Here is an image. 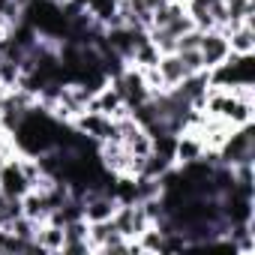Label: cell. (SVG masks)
<instances>
[{"label":"cell","instance_id":"6da1fadb","mask_svg":"<svg viewBox=\"0 0 255 255\" xmlns=\"http://www.w3.org/2000/svg\"><path fill=\"white\" fill-rule=\"evenodd\" d=\"M198 51H201L204 69H213V66H219V63L228 57V39H225L219 30H207V33L201 36V45H198Z\"/></svg>","mask_w":255,"mask_h":255},{"label":"cell","instance_id":"7a4b0ae2","mask_svg":"<svg viewBox=\"0 0 255 255\" xmlns=\"http://www.w3.org/2000/svg\"><path fill=\"white\" fill-rule=\"evenodd\" d=\"M27 189H30V183L24 180V174L18 168V159L6 162L3 171H0V192H3L6 198H21Z\"/></svg>","mask_w":255,"mask_h":255},{"label":"cell","instance_id":"3957f363","mask_svg":"<svg viewBox=\"0 0 255 255\" xmlns=\"http://www.w3.org/2000/svg\"><path fill=\"white\" fill-rule=\"evenodd\" d=\"M63 240H66L63 225H51V222L36 225L33 243H36V249H39V252H60V249H63Z\"/></svg>","mask_w":255,"mask_h":255},{"label":"cell","instance_id":"277c9868","mask_svg":"<svg viewBox=\"0 0 255 255\" xmlns=\"http://www.w3.org/2000/svg\"><path fill=\"white\" fill-rule=\"evenodd\" d=\"M156 69H159V75H162V81H165V87L171 90V87H177L183 78H189V72H186V66H183V60H180V54H162L159 57V63H156Z\"/></svg>","mask_w":255,"mask_h":255},{"label":"cell","instance_id":"5b68a950","mask_svg":"<svg viewBox=\"0 0 255 255\" xmlns=\"http://www.w3.org/2000/svg\"><path fill=\"white\" fill-rule=\"evenodd\" d=\"M228 39V51H234V54H252L255 51V27L252 24H240L231 36H225Z\"/></svg>","mask_w":255,"mask_h":255},{"label":"cell","instance_id":"8992f818","mask_svg":"<svg viewBox=\"0 0 255 255\" xmlns=\"http://www.w3.org/2000/svg\"><path fill=\"white\" fill-rule=\"evenodd\" d=\"M165 30L171 33V36H183V33H189V30H195V21L183 12V15H177V18H171L168 24H165Z\"/></svg>","mask_w":255,"mask_h":255},{"label":"cell","instance_id":"52a82bcc","mask_svg":"<svg viewBox=\"0 0 255 255\" xmlns=\"http://www.w3.org/2000/svg\"><path fill=\"white\" fill-rule=\"evenodd\" d=\"M177 54H180V60H183V66H186L189 75L204 72V60H201V51H198V48H195V51H177Z\"/></svg>","mask_w":255,"mask_h":255},{"label":"cell","instance_id":"ba28073f","mask_svg":"<svg viewBox=\"0 0 255 255\" xmlns=\"http://www.w3.org/2000/svg\"><path fill=\"white\" fill-rule=\"evenodd\" d=\"M201 30L195 27V30H189V33H183V36H177V51H195L198 45H201Z\"/></svg>","mask_w":255,"mask_h":255},{"label":"cell","instance_id":"9c48e42d","mask_svg":"<svg viewBox=\"0 0 255 255\" xmlns=\"http://www.w3.org/2000/svg\"><path fill=\"white\" fill-rule=\"evenodd\" d=\"M141 3H144V6H147V9H150V12H153V9H156V6H162V3H165V0H141Z\"/></svg>","mask_w":255,"mask_h":255}]
</instances>
